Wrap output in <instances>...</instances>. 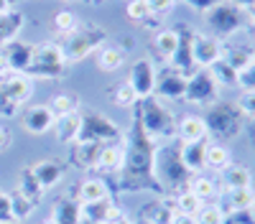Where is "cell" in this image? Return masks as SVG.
<instances>
[{
    "label": "cell",
    "mask_w": 255,
    "mask_h": 224,
    "mask_svg": "<svg viewBox=\"0 0 255 224\" xmlns=\"http://www.w3.org/2000/svg\"><path fill=\"white\" fill-rule=\"evenodd\" d=\"M158 143L148 138L140 122L133 117L130 130L125 133L123 148H125V160L120 171V191L123 194H143L153 191L161 196V189L153 178V153Z\"/></svg>",
    "instance_id": "obj_1"
},
{
    "label": "cell",
    "mask_w": 255,
    "mask_h": 224,
    "mask_svg": "<svg viewBox=\"0 0 255 224\" xmlns=\"http://www.w3.org/2000/svg\"><path fill=\"white\" fill-rule=\"evenodd\" d=\"M153 178L161 189V196H176L189 186L191 173L186 171L181 150H179V140H168L156 146L153 153Z\"/></svg>",
    "instance_id": "obj_2"
},
{
    "label": "cell",
    "mask_w": 255,
    "mask_h": 224,
    "mask_svg": "<svg viewBox=\"0 0 255 224\" xmlns=\"http://www.w3.org/2000/svg\"><path fill=\"white\" fill-rule=\"evenodd\" d=\"M133 117L140 122V128L145 130L148 138H153L156 143H168L176 140V117L168 110L158 97H143L135 102Z\"/></svg>",
    "instance_id": "obj_3"
},
{
    "label": "cell",
    "mask_w": 255,
    "mask_h": 224,
    "mask_svg": "<svg viewBox=\"0 0 255 224\" xmlns=\"http://www.w3.org/2000/svg\"><path fill=\"white\" fill-rule=\"evenodd\" d=\"M204 125H207V138H215V143H232L245 133V115L238 107V102L217 99L209 105L204 112Z\"/></svg>",
    "instance_id": "obj_4"
},
{
    "label": "cell",
    "mask_w": 255,
    "mask_h": 224,
    "mask_svg": "<svg viewBox=\"0 0 255 224\" xmlns=\"http://www.w3.org/2000/svg\"><path fill=\"white\" fill-rule=\"evenodd\" d=\"M79 117H82V125H79V135H77L74 143H100V146H113V143H123L125 140L123 128L105 112L92 110V107H79Z\"/></svg>",
    "instance_id": "obj_5"
},
{
    "label": "cell",
    "mask_w": 255,
    "mask_h": 224,
    "mask_svg": "<svg viewBox=\"0 0 255 224\" xmlns=\"http://www.w3.org/2000/svg\"><path fill=\"white\" fill-rule=\"evenodd\" d=\"M102 44H108V28L100 23H79L77 31H72L69 36H64L61 51L67 56V64H79L82 59L92 56L97 49H102Z\"/></svg>",
    "instance_id": "obj_6"
},
{
    "label": "cell",
    "mask_w": 255,
    "mask_h": 224,
    "mask_svg": "<svg viewBox=\"0 0 255 224\" xmlns=\"http://www.w3.org/2000/svg\"><path fill=\"white\" fill-rule=\"evenodd\" d=\"M69 64H67V56L61 51V44H54V41H44V44L33 46V56H31V64L26 69V76L31 79H61L67 74Z\"/></svg>",
    "instance_id": "obj_7"
},
{
    "label": "cell",
    "mask_w": 255,
    "mask_h": 224,
    "mask_svg": "<svg viewBox=\"0 0 255 224\" xmlns=\"http://www.w3.org/2000/svg\"><path fill=\"white\" fill-rule=\"evenodd\" d=\"M204 23L209 26L212 36L215 38H230V36H235L245 28V10L235 8L232 3H227V0H222L220 5H215L212 10L204 13Z\"/></svg>",
    "instance_id": "obj_8"
},
{
    "label": "cell",
    "mask_w": 255,
    "mask_h": 224,
    "mask_svg": "<svg viewBox=\"0 0 255 224\" xmlns=\"http://www.w3.org/2000/svg\"><path fill=\"white\" fill-rule=\"evenodd\" d=\"M220 84L215 79H212V74L207 69H197L194 74L186 76V92H184V99L191 102V105H215V102L220 99Z\"/></svg>",
    "instance_id": "obj_9"
},
{
    "label": "cell",
    "mask_w": 255,
    "mask_h": 224,
    "mask_svg": "<svg viewBox=\"0 0 255 224\" xmlns=\"http://www.w3.org/2000/svg\"><path fill=\"white\" fill-rule=\"evenodd\" d=\"M156 67L151 59H135L130 64V72H128V84H130V89L135 92L138 99L143 97H151L153 94V87H156Z\"/></svg>",
    "instance_id": "obj_10"
},
{
    "label": "cell",
    "mask_w": 255,
    "mask_h": 224,
    "mask_svg": "<svg viewBox=\"0 0 255 224\" xmlns=\"http://www.w3.org/2000/svg\"><path fill=\"white\" fill-rule=\"evenodd\" d=\"M79 212H82V224H115L118 219H123V209L118 207L113 196L79 204Z\"/></svg>",
    "instance_id": "obj_11"
},
{
    "label": "cell",
    "mask_w": 255,
    "mask_h": 224,
    "mask_svg": "<svg viewBox=\"0 0 255 224\" xmlns=\"http://www.w3.org/2000/svg\"><path fill=\"white\" fill-rule=\"evenodd\" d=\"M166 67L181 72L184 76L194 74L199 69L197 61H194V31L191 28H179V44H176L174 56H171V61H168Z\"/></svg>",
    "instance_id": "obj_12"
},
{
    "label": "cell",
    "mask_w": 255,
    "mask_h": 224,
    "mask_svg": "<svg viewBox=\"0 0 255 224\" xmlns=\"http://www.w3.org/2000/svg\"><path fill=\"white\" fill-rule=\"evenodd\" d=\"M186 92V76L171 67H163L161 72H156V87H153V97L158 99H184Z\"/></svg>",
    "instance_id": "obj_13"
},
{
    "label": "cell",
    "mask_w": 255,
    "mask_h": 224,
    "mask_svg": "<svg viewBox=\"0 0 255 224\" xmlns=\"http://www.w3.org/2000/svg\"><path fill=\"white\" fill-rule=\"evenodd\" d=\"M31 168H33V176L38 178V183H41V189H44V191L56 189L59 183L64 181V176H67V163L59 160V158L36 160V163H31Z\"/></svg>",
    "instance_id": "obj_14"
},
{
    "label": "cell",
    "mask_w": 255,
    "mask_h": 224,
    "mask_svg": "<svg viewBox=\"0 0 255 224\" xmlns=\"http://www.w3.org/2000/svg\"><path fill=\"white\" fill-rule=\"evenodd\" d=\"M222 212L230 217H238V214H250L255 209V189H232V191H222Z\"/></svg>",
    "instance_id": "obj_15"
},
{
    "label": "cell",
    "mask_w": 255,
    "mask_h": 224,
    "mask_svg": "<svg viewBox=\"0 0 255 224\" xmlns=\"http://www.w3.org/2000/svg\"><path fill=\"white\" fill-rule=\"evenodd\" d=\"M20 122H23L26 133L31 135H44L49 130H54V112L49 110V105H31L23 110V115H20Z\"/></svg>",
    "instance_id": "obj_16"
},
{
    "label": "cell",
    "mask_w": 255,
    "mask_h": 224,
    "mask_svg": "<svg viewBox=\"0 0 255 224\" xmlns=\"http://www.w3.org/2000/svg\"><path fill=\"white\" fill-rule=\"evenodd\" d=\"M0 89H3L15 105H26V102L33 97V79L26 74H13L8 72L5 76H0Z\"/></svg>",
    "instance_id": "obj_17"
},
{
    "label": "cell",
    "mask_w": 255,
    "mask_h": 224,
    "mask_svg": "<svg viewBox=\"0 0 255 224\" xmlns=\"http://www.w3.org/2000/svg\"><path fill=\"white\" fill-rule=\"evenodd\" d=\"M222 56V41L212 33H197L194 31V61L199 69H207L209 64Z\"/></svg>",
    "instance_id": "obj_18"
},
{
    "label": "cell",
    "mask_w": 255,
    "mask_h": 224,
    "mask_svg": "<svg viewBox=\"0 0 255 224\" xmlns=\"http://www.w3.org/2000/svg\"><path fill=\"white\" fill-rule=\"evenodd\" d=\"M207 146H209V138H202V140H194V143H179L181 160H184V166L191 176L202 173L207 168Z\"/></svg>",
    "instance_id": "obj_19"
},
{
    "label": "cell",
    "mask_w": 255,
    "mask_h": 224,
    "mask_svg": "<svg viewBox=\"0 0 255 224\" xmlns=\"http://www.w3.org/2000/svg\"><path fill=\"white\" fill-rule=\"evenodd\" d=\"M123 160H125V148L123 143H113V146H102L97 158H95V171H100L102 176L110 173H120L123 171Z\"/></svg>",
    "instance_id": "obj_20"
},
{
    "label": "cell",
    "mask_w": 255,
    "mask_h": 224,
    "mask_svg": "<svg viewBox=\"0 0 255 224\" xmlns=\"http://www.w3.org/2000/svg\"><path fill=\"white\" fill-rule=\"evenodd\" d=\"M5 59H8V69L13 74H26L28 64H31V56H33V44L28 41H10L8 46H3Z\"/></svg>",
    "instance_id": "obj_21"
},
{
    "label": "cell",
    "mask_w": 255,
    "mask_h": 224,
    "mask_svg": "<svg viewBox=\"0 0 255 224\" xmlns=\"http://www.w3.org/2000/svg\"><path fill=\"white\" fill-rule=\"evenodd\" d=\"M113 196L110 194V183L105 181L102 176H90V178H84L77 183V189H74V199L79 204H87V201H100V199H108Z\"/></svg>",
    "instance_id": "obj_22"
},
{
    "label": "cell",
    "mask_w": 255,
    "mask_h": 224,
    "mask_svg": "<svg viewBox=\"0 0 255 224\" xmlns=\"http://www.w3.org/2000/svg\"><path fill=\"white\" fill-rule=\"evenodd\" d=\"M174 217H176V209H174V204L168 201L166 196L143 204V209H140V219L145 224H171Z\"/></svg>",
    "instance_id": "obj_23"
},
{
    "label": "cell",
    "mask_w": 255,
    "mask_h": 224,
    "mask_svg": "<svg viewBox=\"0 0 255 224\" xmlns=\"http://www.w3.org/2000/svg\"><path fill=\"white\" fill-rule=\"evenodd\" d=\"M220 189L222 191H232V189H248L253 186V171L240 163H230L227 168L220 171Z\"/></svg>",
    "instance_id": "obj_24"
},
{
    "label": "cell",
    "mask_w": 255,
    "mask_h": 224,
    "mask_svg": "<svg viewBox=\"0 0 255 224\" xmlns=\"http://www.w3.org/2000/svg\"><path fill=\"white\" fill-rule=\"evenodd\" d=\"M176 44H179V28H156V36H153L151 49H153V56L161 61L163 67L171 61Z\"/></svg>",
    "instance_id": "obj_25"
},
{
    "label": "cell",
    "mask_w": 255,
    "mask_h": 224,
    "mask_svg": "<svg viewBox=\"0 0 255 224\" xmlns=\"http://www.w3.org/2000/svg\"><path fill=\"white\" fill-rule=\"evenodd\" d=\"M26 26V15L15 10V8H8L5 13H0V49L8 46L10 41L18 38V33L23 31Z\"/></svg>",
    "instance_id": "obj_26"
},
{
    "label": "cell",
    "mask_w": 255,
    "mask_h": 224,
    "mask_svg": "<svg viewBox=\"0 0 255 224\" xmlns=\"http://www.w3.org/2000/svg\"><path fill=\"white\" fill-rule=\"evenodd\" d=\"M186 189H189L191 194H194L202 204H212V201H217V199H220V194H222L220 183H217L215 178L204 176V173H194V176H191Z\"/></svg>",
    "instance_id": "obj_27"
},
{
    "label": "cell",
    "mask_w": 255,
    "mask_h": 224,
    "mask_svg": "<svg viewBox=\"0 0 255 224\" xmlns=\"http://www.w3.org/2000/svg\"><path fill=\"white\" fill-rule=\"evenodd\" d=\"M128 61V49L123 46H102L95 51V64L100 72H118L123 69V64Z\"/></svg>",
    "instance_id": "obj_28"
},
{
    "label": "cell",
    "mask_w": 255,
    "mask_h": 224,
    "mask_svg": "<svg viewBox=\"0 0 255 224\" xmlns=\"http://www.w3.org/2000/svg\"><path fill=\"white\" fill-rule=\"evenodd\" d=\"M207 138V125L199 115H184L176 120V140L179 143H194Z\"/></svg>",
    "instance_id": "obj_29"
},
{
    "label": "cell",
    "mask_w": 255,
    "mask_h": 224,
    "mask_svg": "<svg viewBox=\"0 0 255 224\" xmlns=\"http://www.w3.org/2000/svg\"><path fill=\"white\" fill-rule=\"evenodd\" d=\"M100 143H72L69 146V163L79 171H92L95 158L100 153Z\"/></svg>",
    "instance_id": "obj_30"
},
{
    "label": "cell",
    "mask_w": 255,
    "mask_h": 224,
    "mask_svg": "<svg viewBox=\"0 0 255 224\" xmlns=\"http://www.w3.org/2000/svg\"><path fill=\"white\" fill-rule=\"evenodd\" d=\"M51 219L56 224H82V212H79V201L74 196H61L54 201Z\"/></svg>",
    "instance_id": "obj_31"
},
{
    "label": "cell",
    "mask_w": 255,
    "mask_h": 224,
    "mask_svg": "<svg viewBox=\"0 0 255 224\" xmlns=\"http://www.w3.org/2000/svg\"><path fill=\"white\" fill-rule=\"evenodd\" d=\"M253 56H255V46H245V44H222V56L227 64L240 72L248 64H253Z\"/></svg>",
    "instance_id": "obj_32"
},
{
    "label": "cell",
    "mask_w": 255,
    "mask_h": 224,
    "mask_svg": "<svg viewBox=\"0 0 255 224\" xmlns=\"http://www.w3.org/2000/svg\"><path fill=\"white\" fill-rule=\"evenodd\" d=\"M79 125H82V117L79 112H72V115H64V117H56L54 122V135L61 146H72L79 135Z\"/></svg>",
    "instance_id": "obj_33"
},
{
    "label": "cell",
    "mask_w": 255,
    "mask_h": 224,
    "mask_svg": "<svg viewBox=\"0 0 255 224\" xmlns=\"http://www.w3.org/2000/svg\"><path fill=\"white\" fill-rule=\"evenodd\" d=\"M15 191H18V194H23V196H26L28 201H33V204H41V199L46 196V191L41 189L38 178L33 176V168H31V166L20 168V173H18V186H15Z\"/></svg>",
    "instance_id": "obj_34"
},
{
    "label": "cell",
    "mask_w": 255,
    "mask_h": 224,
    "mask_svg": "<svg viewBox=\"0 0 255 224\" xmlns=\"http://www.w3.org/2000/svg\"><path fill=\"white\" fill-rule=\"evenodd\" d=\"M82 102L74 92H59L49 99V110L54 112V117H64V115H72V112H79Z\"/></svg>",
    "instance_id": "obj_35"
},
{
    "label": "cell",
    "mask_w": 255,
    "mask_h": 224,
    "mask_svg": "<svg viewBox=\"0 0 255 224\" xmlns=\"http://www.w3.org/2000/svg\"><path fill=\"white\" fill-rule=\"evenodd\" d=\"M232 163V153L225 143H209L207 146V168L209 171H222Z\"/></svg>",
    "instance_id": "obj_36"
},
{
    "label": "cell",
    "mask_w": 255,
    "mask_h": 224,
    "mask_svg": "<svg viewBox=\"0 0 255 224\" xmlns=\"http://www.w3.org/2000/svg\"><path fill=\"white\" fill-rule=\"evenodd\" d=\"M125 15L130 18L133 23H138V26H148V28H156L153 20H158V18H153V15H151L148 0H128V5H125Z\"/></svg>",
    "instance_id": "obj_37"
},
{
    "label": "cell",
    "mask_w": 255,
    "mask_h": 224,
    "mask_svg": "<svg viewBox=\"0 0 255 224\" xmlns=\"http://www.w3.org/2000/svg\"><path fill=\"white\" fill-rule=\"evenodd\" d=\"M207 72H209L212 79L220 84V89H222V87H238V72L232 69L225 59H217L215 64H209Z\"/></svg>",
    "instance_id": "obj_38"
},
{
    "label": "cell",
    "mask_w": 255,
    "mask_h": 224,
    "mask_svg": "<svg viewBox=\"0 0 255 224\" xmlns=\"http://www.w3.org/2000/svg\"><path fill=\"white\" fill-rule=\"evenodd\" d=\"M108 97H110L113 105H115V107H120V110H133V107H135V102H138L135 92L130 89V84H128V81H120V84L110 87Z\"/></svg>",
    "instance_id": "obj_39"
},
{
    "label": "cell",
    "mask_w": 255,
    "mask_h": 224,
    "mask_svg": "<svg viewBox=\"0 0 255 224\" xmlns=\"http://www.w3.org/2000/svg\"><path fill=\"white\" fill-rule=\"evenodd\" d=\"M174 209H176V214H186V217H194L202 207H204V204L194 196V194H191L189 189H184V191H179L176 196H174Z\"/></svg>",
    "instance_id": "obj_40"
},
{
    "label": "cell",
    "mask_w": 255,
    "mask_h": 224,
    "mask_svg": "<svg viewBox=\"0 0 255 224\" xmlns=\"http://www.w3.org/2000/svg\"><path fill=\"white\" fill-rule=\"evenodd\" d=\"M10 212H13V222H26L36 212V204L28 201L23 194L10 191Z\"/></svg>",
    "instance_id": "obj_41"
},
{
    "label": "cell",
    "mask_w": 255,
    "mask_h": 224,
    "mask_svg": "<svg viewBox=\"0 0 255 224\" xmlns=\"http://www.w3.org/2000/svg\"><path fill=\"white\" fill-rule=\"evenodd\" d=\"M194 219H197V224H227V214L222 212V207L220 204H204V207L194 214Z\"/></svg>",
    "instance_id": "obj_42"
},
{
    "label": "cell",
    "mask_w": 255,
    "mask_h": 224,
    "mask_svg": "<svg viewBox=\"0 0 255 224\" xmlns=\"http://www.w3.org/2000/svg\"><path fill=\"white\" fill-rule=\"evenodd\" d=\"M77 26H79V18H77V13L74 10H59L56 15H54V31L59 33V36H69L72 31H77Z\"/></svg>",
    "instance_id": "obj_43"
},
{
    "label": "cell",
    "mask_w": 255,
    "mask_h": 224,
    "mask_svg": "<svg viewBox=\"0 0 255 224\" xmlns=\"http://www.w3.org/2000/svg\"><path fill=\"white\" fill-rule=\"evenodd\" d=\"M238 87L243 92H255V61L238 72Z\"/></svg>",
    "instance_id": "obj_44"
},
{
    "label": "cell",
    "mask_w": 255,
    "mask_h": 224,
    "mask_svg": "<svg viewBox=\"0 0 255 224\" xmlns=\"http://www.w3.org/2000/svg\"><path fill=\"white\" fill-rule=\"evenodd\" d=\"M148 8H151V15L153 18H163V15H168L174 8H176V0H148Z\"/></svg>",
    "instance_id": "obj_45"
},
{
    "label": "cell",
    "mask_w": 255,
    "mask_h": 224,
    "mask_svg": "<svg viewBox=\"0 0 255 224\" xmlns=\"http://www.w3.org/2000/svg\"><path fill=\"white\" fill-rule=\"evenodd\" d=\"M235 102H238V107L243 110L245 120H255V92H243L240 99H235Z\"/></svg>",
    "instance_id": "obj_46"
},
{
    "label": "cell",
    "mask_w": 255,
    "mask_h": 224,
    "mask_svg": "<svg viewBox=\"0 0 255 224\" xmlns=\"http://www.w3.org/2000/svg\"><path fill=\"white\" fill-rule=\"evenodd\" d=\"M18 105H15V102L3 92V89H0V117H3V120H10V117H15L18 115Z\"/></svg>",
    "instance_id": "obj_47"
},
{
    "label": "cell",
    "mask_w": 255,
    "mask_h": 224,
    "mask_svg": "<svg viewBox=\"0 0 255 224\" xmlns=\"http://www.w3.org/2000/svg\"><path fill=\"white\" fill-rule=\"evenodd\" d=\"M181 3H186L191 10H197V13H207V10H212V8H215V5H220L222 3V0H181Z\"/></svg>",
    "instance_id": "obj_48"
},
{
    "label": "cell",
    "mask_w": 255,
    "mask_h": 224,
    "mask_svg": "<svg viewBox=\"0 0 255 224\" xmlns=\"http://www.w3.org/2000/svg\"><path fill=\"white\" fill-rule=\"evenodd\" d=\"M0 222H13V212H10V194L0 191Z\"/></svg>",
    "instance_id": "obj_49"
},
{
    "label": "cell",
    "mask_w": 255,
    "mask_h": 224,
    "mask_svg": "<svg viewBox=\"0 0 255 224\" xmlns=\"http://www.w3.org/2000/svg\"><path fill=\"white\" fill-rule=\"evenodd\" d=\"M10 146H13V133H10L5 125H0V153L8 150Z\"/></svg>",
    "instance_id": "obj_50"
},
{
    "label": "cell",
    "mask_w": 255,
    "mask_h": 224,
    "mask_svg": "<svg viewBox=\"0 0 255 224\" xmlns=\"http://www.w3.org/2000/svg\"><path fill=\"white\" fill-rule=\"evenodd\" d=\"M227 3H232V5L240 8V10H250L255 5V0H227Z\"/></svg>",
    "instance_id": "obj_51"
},
{
    "label": "cell",
    "mask_w": 255,
    "mask_h": 224,
    "mask_svg": "<svg viewBox=\"0 0 255 224\" xmlns=\"http://www.w3.org/2000/svg\"><path fill=\"white\" fill-rule=\"evenodd\" d=\"M171 224H197V219L194 217H186V214H176Z\"/></svg>",
    "instance_id": "obj_52"
},
{
    "label": "cell",
    "mask_w": 255,
    "mask_h": 224,
    "mask_svg": "<svg viewBox=\"0 0 255 224\" xmlns=\"http://www.w3.org/2000/svg\"><path fill=\"white\" fill-rule=\"evenodd\" d=\"M10 69H8V59H5V51L0 49V76H5Z\"/></svg>",
    "instance_id": "obj_53"
},
{
    "label": "cell",
    "mask_w": 255,
    "mask_h": 224,
    "mask_svg": "<svg viewBox=\"0 0 255 224\" xmlns=\"http://www.w3.org/2000/svg\"><path fill=\"white\" fill-rule=\"evenodd\" d=\"M227 224H255V222H250V219H248V214H238V217L227 219Z\"/></svg>",
    "instance_id": "obj_54"
},
{
    "label": "cell",
    "mask_w": 255,
    "mask_h": 224,
    "mask_svg": "<svg viewBox=\"0 0 255 224\" xmlns=\"http://www.w3.org/2000/svg\"><path fill=\"white\" fill-rule=\"evenodd\" d=\"M245 20H248V23H255V5L250 10H245Z\"/></svg>",
    "instance_id": "obj_55"
},
{
    "label": "cell",
    "mask_w": 255,
    "mask_h": 224,
    "mask_svg": "<svg viewBox=\"0 0 255 224\" xmlns=\"http://www.w3.org/2000/svg\"><path fill=\"white\" fill-rule=\"evenodd\" d=\"M245 28H248V36L253 38V44H255V23H245Z\"/></svg>",
    "instance_id": "obj_56"
},
{
    "label": "cell",
    "mask_w": 255,
    "mask_h": 224,
    "mask_svg": "<svg viewBox=\"0 0 255 224\" xmlns=\"http://www.w3.org/2000/svg\"><path fill=\"white\" fill-rule=\"evenodd\" d=\"M10 8V0H0V13H5Z\"/></svg>",
    "instance_id": "obj_57"
},
{
    "label": "cell",
    "mask_w": 255,
    "mask_h": 224,
    "mask_svg": "<svg viewBox=\"0 0 255 224\" xmlns=\"http://www.w3.org/2000/svg\"><path fill=\"white\" fill-rule=\"evenodd\" d=\"M38 224H56V222H54V219L49 217V219H44V222H38Z\"/></svg>",
    "instance_id": "obj_58"
},
{
    "label": "cell",
    "mask_w": 255,
    "mask_h": 224,
    "mask_svg": "<svg viewBox=\"0 0 255 224\" xmlns=\"http://www.w3.org/2000/svg\"><path fill=\"white\" fill-rule=\"evenodd\" d=\"M115 224H133V222H128V219H125V217H123V219H118V222H115Z\"/></svg>",
    "instance_id": "obj_59"
},
{
    "label": "cell",
    "mask_w": 255,
    "mask_h": 224,
    "mask_svg": "<svg viewBox=\"0 0 255 224\" xmlns=\"http://www.w3.org/2000/svg\"><path fill=\"white\" fill-rule=\"evenodd\" d=\"M90 3H92V5H97V3H102V0H90Z\"/></svg>",
    "instance_id": "obj_60"
},
{
    "label": "cell",
    "mask_w": 255,
    "mask_h": 224,
    "mask_svg": "<svg viewBox=\"0 0 255 224\" xmlns=\"http://www.w3.org/2000/svg\"><path fill=\"white\" fill-rule=\"evenodd\" d=\"M10 3H23V0H10Z\"/></svg>",
    "instance_id": "obj_61"
},
{
    "label": "cell",
    "mask_w": 255,
    "mask_h": 224,
    "mask_svg": "<svg viewBox=\"0 0 255 224\" xmlns=\"http://www.w3.org/2000/svg\"><path fill=\"white\" fill-rule=\"evenodd\" d=\"M0 224H15V222H0Z\"/></svg>",
    "instance_id": "obj_62"
},
{
    "label": "cell",
    "mask_w": 255,
    "mask_h": 224,
    "mask_svg": "<svg viewBox=\"0 0 255 224\" xmlns=\"http://www.w3.org/2000/svg\"><path fill=\"white\" fill-rule=\"evenodd\" d=\"M176 3H181V0H176Z\"/></svg>",
    "instance_id": "obj_63"
},
{
    "label": "cell",
    "mask_w": 255,
    "mask_h": 224,
    "mask_svg": "<svg viewBox=\"0 0 255 224\" xmlns=\"http://www.w3.org/2000/svg\"><path fill=\"white\" fill-rule=\"evenodd\" d=\"M253 61H255V56H253Z\"/></svg>",
    "instance_id": "obj_64"
}]
</instances>
